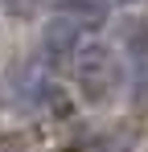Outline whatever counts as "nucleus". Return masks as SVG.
Instances as JSON below:
<instances>
[{
	"instance_id": "f257e3e1",
	"label": "nucleus",
	"mask_w": 148,
	"mask_h": 152,
	"mask_svg": "<svg viewBox=\"0 0 148 152\" xmlns=\"http://www.w3.org/2000/svg\"><path fill=\"white\" fill-rule=\"evenodd\" d=\"M70 66H74V86H78V95L86 103L103 107V103H111L119 95L123 62H119V53L111 50V45H103V41H82Z\"/></svg>"
},
{
	"instance_id": "20e7f679",
	"label": "nucleus",
	"mask_w": 148,
	"mask_h": 152,
	"mask_svg": "<svg viewBox=\"0 0 148 152\" xmlns=\"http://www.w3.org/2000/svg\"><path fill=\"white\" fill-rule=\"evenodd\" d=\"M33 4H41V0H4V8H8L12 17H29V12H33Z\"/></svg>"
},
{
	"instance_id": "f03ea898",
	"label": "nucleus",
	"mask_w": 148,
	"mask_h": 152,
	"mask_svg": "<svg viewBox=\"0 0 148 152\" xmlns=\"http://www.w3.org/2000/svg\"><path fill=\"white\" fill-rule=\"evenodd\" d=\"M49 103H62L53 78H49L45 62L41 66H17L8 70L4 82H0V107H12V111H25V115H41Z\"/></svg>"
},
{
	"instance_id": "7ed1b4c3",
	"label": "nucleus",
	"mask_w": 148,
	"mask_h": 152,
	"mask_svg": "<svg viewBox=\"0 0 148 152\" xmlns=\"http://www.w3.org/2000/svg\"><path fill=\"white\" fill-rule=\"evenodd\" d=\"M111 0H58V12L62 17H74L78 25H99L107 17Z\"/></svg>"
}]
</instances>
